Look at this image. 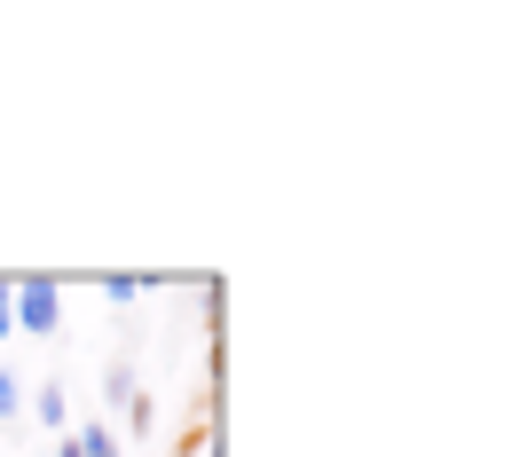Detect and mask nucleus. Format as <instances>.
<instances>
[{"instance_id": "f257e3e1", "label": "nucleus", "mask_w": 512, "mask_h": 457, "mask_svg": "<svg viewBox=\"0 0 512 457\" xmlns=\"http://www.w3.org/2000/svg\"><path fill=\"white\" fill-rule=\"evenodd\" d=\"M16 331L24 339H56L64 331V284L56 276H16Z\"/></svg>"}, {"instance_id": "f03ea898", "label": "nucleus", "mask_w": 512, "mask_h": 457, "mask_svg": "<svg viewBox=\"0 0 512 457\" xmlns=\"http://www.w3.org/2000/svg\"><path fill=\"white\" fill-rule=\"evenodd\" d=\"M71 450H79V457H119V434H111V418H87V426H71Z\"/></svg>"}, {"instance_id": "7ed1b4c3", "label": "nucleus", "mask_w": 512, "mask_h": 457, "mask_svg": "<svg viewBox=\"0 0 512 457\" xmlns=\"http://www.w3.org/2000/svg\"><path fill=\"white\" fill-rule=\"evenodd\" d=\"M40 426H56V434H71V402H64V387H56V379L40 387Z\"/></svg>"}, {"instance_id": "20e7f679", "label": "nucleus", "mask_w": 512, "mask_h": 457, "mask_svg": "<svg viewBox=\"0 0 512 457\" xmlns=\"http://www.w3.org/2000/svg\"><path fill=\"white\" fill-rule=\"evenodd\" d=\"M16 418H24V379L0 363V426H16Z\"/></svg>"}, {"instance_id": "39448f33", "label": "nucleus", "mask_w": 512, "mask_h": 457, "mask_svg": "<svg viewBox=\"0 0 512 457\" xmlns=\"http://www.w3.org/2000/svg\"><path fill=\"white\" fill-rule=\"evenodd\" d=\"M103 402H111V410H127V402H134V371H127V363L103 371Z\"/></svg>"}, {"instance_id": "423d86ee", "label": "nucleus", "mask_w": 512, "mask_h": 457, "mask_svg": "<svg viewBox=\"0 0 512 457\" xmlns=\"http://www.w3.org/2000/svg\"><path fill=\"white\" fill-rule=\"evenodd\" d=\"M0 339H16V284L0 276Z\"/></svg>"}, {"instance_id": "0eeeda50", "label": "nucleus", "mask_w": 512, "mask_h": 457, "mask_svg": "<svg viewBox=\"0 0 512 457\" xmlns=\"http://www.w3.org/2000/svg\"><path fill=\"white\" fill-rule=\"evenodd\" d=\"M134 292H142V276H103V300H119V308H127Z\"/></svg>"}, {"instance_id": "6e6552de", "label": "nucleus", "mask_w": 512, "mask_h": 457, "mask_svg": "<svg viewBox=\"0 0 512 457\" xmlns=\"http://www.w3.org/2000/svg\"><path fill=\"white\" fill-rule=\"evenodd\" d=\"M56 457H79V450H71V434H64V442H56Z\"/></svg>"}]
</instances>
